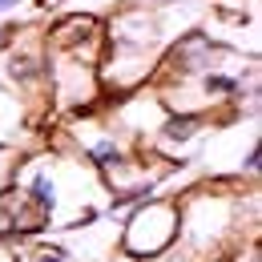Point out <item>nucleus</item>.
<instances>
[{
  "instance_id": "obj_1",
  "label": "nucleus",
  "mask_w": 262,
  "mask_h": 262,
  "mask_svg": "<svg viewBox=\"0 0 262 262\" xmlns=\"http://www.w3.org/2000/svg\"><path fill=\"white\" fill-rule=\"evenodd\" d=\"M162 12H154V8H129V12H117L113 20H109V29H105V49H109V61L105 73L109 77V85H117V89H133V85H141L158 61H162Z\"/></svg>"
},
{
  "instance_id": "obj_2",
  "label": "nucleus",
  "mask_w": 262,
  "mask_h": 262,
  "mask_svg": "<svg viewBox=\"0 0 262 262\" xmlns=\"http://www.w3.org/2000/svg\"><path fill=\"white\" fill-rule=\"evenodd\" d=\"M178 238V202H141L125 222L121 246L129 258H158L173 250Z\"/></svg>"
},
{
  "instance_id": "obj_3",
  "label": "nucleus",
  "mask_w": 262,
  "mask_h": 262,
  "mask_svg": "<svg viewBox=\"0 0 262 262\" xmlns=\"http://www.w3.org/2000/svg\"><path fill=\"white\" fill-rule=\"evenodd\" d=\"M16 169H20V154H16V145L0 141V194L16 182Z\"/></svg>"
},
{
  "instance_id": "obj_4",
  "label": "nucleus",
  "mask_w": 262,
  "mask_h": 262,
  "mask_svg": "<svg viewBox=\"0 0 262 262\" xmlns=\"http://www.w3.org/2000/svg\"><path fill=\"white\" fill-rule=\"evenodd\" d=\"M29 262H77V258L61 246H36V250H29Z\"/></svg>"
},
{
  "instance_id": "obj_5",
  "label": "nucleus",
  "mask_w": 262,
  "mask_h": 262,
  "mask_svg": "<svg viewBox=\"0 0 262 262\" xmlns=\"http://www.w3.org/2000/svg\"><path fill=\"white\" fill-rule=\"evenodd\" d=\"M33 0H0V16H8V12H20V8H29Z\"/></svg>"
},
{
  "instance_id": "obj_6",
  "label": "nucleus",
  "mask_w": 262,
  "mask_h": 262,
  "mask_svg": "<svg viewBox=\"0 0 262 262\" xmlns=\"http://www.w3.org/2000/svg\"><path fill=\"white\" fill-rule=\"evenodd\" d=\"M0 262H16V254H12V250H8L4 242H0Z\"/></svg>"
},
{
  "instance_id": "obj_7",
  "label": "nucleus",
  "mask_w": 262,
  "mask_h": 262,
  "mask_svg": "<svg viewBox=\"0 0 262 262\" xmlns=\"http://www.w3.org/2000/svg\"><path fill=\"white\" fill-rule=\"evenodd\" d=\"M141 4H154V8H162V4H178V0H141Z\"/></svg>"
},
{
  "instance_id": "obj_8",
  "label": "nucleus",
  "mask_w": 262,
  "mask_h": 262,
  "mask_svg": "<svg viewBox=\"0 0 262 262\" xmlns=\"http://www.w3.org/2000/svg\"><path fill=\"white\" fill-rule=\"evenodd\" d=\"M4 45H8V29L0 25V53H4Z\"/></svg>"
},
{
  "instance_id": "obj_9",
  "label": "nucleus",
  "mask_w": 262,
  "mask_h": 262,
  "mask_svg": "<svg viewBox=\"0 0 262 262\" xmlns=\"http://www.w3.org/2000/svg\"><path fill=\"white\" fill-rule=\"evenodd\" d=\"M8 93H12V89H8V81L0 77V97H8Z\"/></svg>"
}]
</instances>
